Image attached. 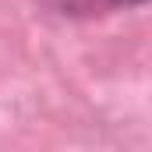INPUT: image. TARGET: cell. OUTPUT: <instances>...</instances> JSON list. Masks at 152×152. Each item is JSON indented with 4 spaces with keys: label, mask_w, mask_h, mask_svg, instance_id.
<instances>
[{
    "label": "cell",
    "mask_w": 152,
    "mask_h": 152,
    "mask_svg": "<svg viewBox=\"0 0 152 152\" xmlns=\"http://www.w3.org/2000/svg\"><path fill=\"white\" fill-rule=\"evenodd\" d=\"M142 4H145V0H113V11L117 7H142Z\"/></svg>",
    "instance_id": "obj_2"
},
{
    "label": "cell",
    "mask_w": 152,
    "mask_h": 152,
    "mask_svg": "<svg viewBox=\"0 0 152 152\" xmlns=\"http://www.w3.org/2000/svg\"><path fill=\"white\" fill-rule=\"evenodd\" d=\"M53 14L71 18V21H88V18H103L113 11V0H42Z\"/></svg>",
    "instance_id": "obj_1"
}]
</instances>
